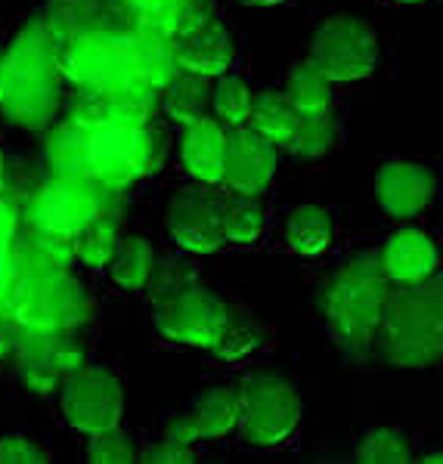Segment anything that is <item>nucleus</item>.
Here are the masks:
<instances>
[{
	"instance_id": "1",
	"label": "nucleus",
	"mask_w": 443,
	"mask_h": 464,
	"mask_svg": "<svg viewBox=\"0 0 443 464\" xmlns=\"http://www.w3.org/2000/svg\"><path fill=\"white\" fill-rule=\"evenodd\" d=\"M394 282L381 266V251H366L341 264L322 282L317 306L329 341L348 359L366 362L379 353V334L385 322Z\"/></svg>"
},
{
	"instance_id": "2",
	"label": "nucleus",
	"mask_w": 443,
	"mask_h": 464,
	"mask_svg": "<svg viewBox=\"0 0 443 464\" xmlns=\"http://www.w3.org/2000/svg\"><path fill=\"white\" fill-rule=\"evenodd\" d=\"M63 81L59 37L44 16L28 22L0 56V111L25 130H50Z\"/></svg>"
},
{
	"instance_id": "3",
	"label": "nucleus",
	"mask_w": 443,
	"mask_h": 464,
	"mask_svg": "<svg viewBox=\"0 0 443 464\" xmlns=\"http://www.w3.org/2000/svg\"><path fill=\"white\" fill-rule=\"evenodd\" d=\"M379 356L409 372L443 359V269L412 285H394L381 322Z\"/></svg>"
},
{
	"instance_id": "4",
	"label": "nucleus",
	"mask_w": 443,
	"mask_h": 464,
	"mask_svg": "<svg viewBox=\"0 0 443 464\" xmlns=\"http://www.w3.org/2000/svg\"><path fill=\"white\" fill-rule=\"evenodd\" d=\"M0 313L32 334L74 332L94 316V301L72 269H37L13 273L0 297Z\"/></svg>"
},
{
	"instance_id": "5",
	"label": "nucleus",
	"mask_w": 443,
	"mask_h": 464,
	"mask_svg": "<svg viewBox=\"0 0 443 464\" xmlns=\"http://www.w3.org/2000/svg\"><path fill=\"white\" fill-rule=\"evenodd\" d=\"M87 155L90 177L106 186L109 192H122L159 168L162 143L159 133L149 124L106 121L96 130H90Z\"/></svg>"
},
{
	"instance_id": "6",
	"label": "nucleus",
	"mask_w": 443,
	"mask_h": 464,
	"mask_svg": "<svg viewBox=\"0 0 443 464\" xmlns=\"http://www.w3.org/2000/svg\"><path fill=\"white\" fill-rule=\"evenodd\" d=\"M112 205L109 189L94 177H50L28 198L25 220L54 236L78 238Z\"/></svg>"
},
{
	"instance_id": "7",
	"label": "nucleus",
	"mask_w": 443,
	"mask_h": 464,
	"mask_svg": "<svg viewBox=\"0 0 443 464\" xmlns=\"http://www.w3.org/2000/svg\"><path fill=\"white\" fill-rule=\"evenodd\" d=\"M307 63L335 84H354L369 78L379 65V37L372 25L357 16H332L317 28Z\"/></svg>"
},
{
	"instance_id": "8",
	"label": "nucleus",
	"mask_w": 443,
	"mask_h": 464,
	"mask_svg": "<svg viewBox=\"0 0 443 464\" xmlns=\"http://www.w3.org/2000/svg\"><path fill=\"white\" fill-rule=\"evenodd\" d=\"M63 78L72 87H90L103 93L137 78L127 28H100L63 44Z\"/></svg>"
},
{
	"instance_id": "9",
	"label": "nucleus",
	"mask_w": 443,
	"mask_h": 464,
	"mask_svg": "<svg viewBox=\"0 0 443 464\" xmlns=\"http://www.w3.org/2000/svg\"><path fill=\"white\" fill-rule=\"evenodd\" d=\"M242 437L254 446H276L301 424V396L280 375H249L242 381Z\"/></svg>"
},
{
	"instance_id": "10",
	"label": "nucleus",
	"mask_w": 443,
	"mask_h": 464,
	"mask_svg": "<svg viewBox=\"0 0 443 464\" xmlns=\"http://www.w3.org/2000/svg\"><path fill=\"white\" fill-rule=\"evenodd\" d=\"M230 322V306L202 282L155 304V328L183 347L214 350Z\"/></svg>"
},
{
	"instance_id": "11",
	"label": "nucleus",
	"mask_w": 443,
	"mask_h": 464,
	"mask_svg": "<svg viewBox=\"0 0 443 464\" xmlns=\"http://www.w3.org/2000/svg\"><path fill=\"white\" fill-rule=\"evenodd\" d=\"M63 411L65 421L78 433L94 437L122 421L124 391L100 365H81L63 381Z\"/></svg>"
},
{
	"instance_id": "12",
	"label": "nucleus",
	"mask_w": 443,
	"mask_h": 464,
	"mask_svg": "<svg viewBox=\"0 0 443 464\" xmlns=\"http://www.w3.org/2000/svg\"><path fill=\"white\" fill-rule=\"evenodd\" d=\"M16 372L22 384L34 393H54L63 391V381L72 375L74 369L84 365V353L74 343L72 332L63 334H32L19 332L16 343Z\"/></svg>"
},
{
	"instance_id": "13",
	"label": "nucleus",
	"mask_w": 443,
	"mask_h": 464,
	"mask_svg": "<svg viewBox=\"0 0 443 464\" xmlns=\"http://www.w3.org/2000/svg\"><path fill=\"white\" fill-rule=\"evenodd\" d=\"M168 232L186 254H214L223 248L221 198L202 189L180 192L168 208Z\"/></svg>"
},
{
	"instance_id": "14",
	"label": "nucleus",
	"mask_w": 443,
	"mask_h": 464,
	"mask_svg": "<svg viewBox=\"0 0 443 464\" xmlns=\"http://www.w3.org/2000/svg\"><path fill=\"white\" fill-rule=\"evenodd\" d=\"M239 424H242V391L239 387H212L195 396L192 406L183 415H177L164 433L195 446L199 440L227 437Z\"/></svg>"
},
{
	"instance_id": "15",
	"label": "nucleus",
	"mask_w": 443,
	"mask_h": 464,
	"mask_svg": "<svg viewBox=\"0 0 443 464\" xmlns=\"http://www.w3.org/2000/svg\"><path fill=\"white\" fill-rule=\"evenodd\" d=\"M276 177V143L261 137L254 127H230L227 137V177L232 192L261 196Z\"/></svg>"
},
{
	"instance_id": "16",
	"label": "nucleus",
	"mask_w": 443,
	"mask_h": 464,
	"mask_svg": "<svg viewBox=\"0 0 443 464\" xmlns=\"http://www.w3.org/2000/svg\"><path fill=\"white\" fill-rule=\"evenodd\" d=\"M438 192L434 174L422 164L412 161H390L381 164L375 174V198L379 208L397 220H412L422 211H428Z\"/></svg>"
},
{
	"instance_id": "17",
	"label": "nucleus",
	"mask_w": 443,
	"mask_h": 464,
	"mask_svg": "<svg viewBox=\"0 0 443 464\" xmlns=\"http://www.w3.org/2000/svg\"><path fill=\"white\" fill-rule=\"evenodd\" d=\"M180 69L205 78H223L232 65V37L217 13L205 16L195 25L183 28L177 37Z\"/></svg>"
},
{
	"instance_id": "18",
	"label": "nucleus",
	"mask_w": 443,
	"mask_h": 464,
	"mask_svg": "<svg viewBox=\"0 0 443 464\" xmlns=\"http://www.w3.org/2000/svg\"><path fill=\"white\" fill-rule=\"evenodd\" d=\"M44 22L54 28L59 44H69L74 37L100 28H131L133 19L127 16L122 0H50Z\"/></svg>"
},
{
	"instance_id": "19",
	"label": "nucleus",
	"mask_w": 443,
	"mask_h": 464,
	"mask_svg": "<svg viewBox=\"0 0 443 464\" xmlns=\"http://www.w3.org/2000/svg\"><path fill=\"white\" fill-rule=\"evenodd\" d=\"M221 118L205 115L202 121L183 127L180 140V159L190 177L202 186H217L227 177V137L230 130L221 127Z\"/></svg>"
},
{
	"instance_id": "20",
	"label": "nucleus",
	"mask_w": 443,
	"mask_h": 464,
	"mask_svg": "<svg viewBox=\"0 0 443 464\" xmlns=\"http://www.w3.org/2000/svg\"><path fill=\"white\" fill-rule=\"evenodd\" d=\"M381 266L394 285H412L438 273L440 251L422 229H397L381 248Z\"/></svg>"
},
{
	"instance_id": "21",
	"label": "nucleus",
	"mask_w": 443,
	"mask_h": 464,
	"mask_svg": "<svg viewBox=\"0 0 443 464\" xmlns=\"http://www.w3.org/2000/svg\"><path fill=\"white\" fill-rule=\"evenodd\" d=\"M131 37V53H133V74L143 81H149L153 87L164 90L180 72V59H177V41L174 34L162 32L153 25H137L133 22L127 28Z\"/></svg>"
},
{
	"instance_id": "22",
	"label": "nucleus",
	"mask_w": 443,
	"mask_h": 464,
	"mask_svg": "<svg viewBox=\"0 0 443 464\" xmlns=\"http://www.w3.org/2000/svg\"><path fill=\"white\" fill-rule=\"evenodd\" d=\"M78 260V245L74 238L54 236L37 227H28L25 232H16L13 238V273H37V269H72Z\"/></svg>"
},
{
	"instance_id": "23",
	"label": "nucleus",
	"mask_w": 443,
	"mask_h": 464,
	"mask_svg": "<svg viewBox=\"0 0 443 464\" xmlns=\"http://www.w3.org/2000/svg\"><path fill=\"white\" fill-rule=\"evenodd\" d=\"M214 102L212 78L192 72H180L168 87L162 90L164 115L180 127H190L208 115V106Z\"/></svg>"
},
{
	"instance_id": "24",
	"label": "nucleus",
	"mask_w": 443,
	"mask_h": 464,
	"mask_svg": "<svg viewBox=\"0 0 443 464\" xmlns=\"http://www.w3.org/2000/svg\"><path fill=\"white\" fill-rule=\"evenodd\" d=\"M332 214L320 205L295 208L289 217V227H285L289 251H295L298 257H320V254H326L329 245H332Z\"/></svg>"
},
{
	"instance_id": "25",
	"label": "nucleus",
	"mask_w": 443,
	"mask_h": 464,
	"mask_svg": "<svg viewBox=\"0 0 443 464\" xmlns=\"http://www.w3.org/2000/svg\"><path fill=\"white\" fill-rule=\"evenodd\" d=\"M90 130L65 121L47 133L44 155L56 177H90V155H87Z\"/></svg>"
},
{
	"instance_id": "26",
	"label": "nucleus",
	"mask_w": 443,
	"mask_h": 464,
	"mask_svg": "<svg viewBox=\"0 0 443 464\" xmlns=\"http://www.w3.org/2000/svg\"><path fill=\"white\" fill-rule=\"evenodd\" d=\"M298 121H301V111L291 106V100L276 90H267V93H254V109L249 118V127L267 137L270 143L276 146H289V140L295 137Z\"/></svg>"
},
{
	"instance_id": "27",
	"label": "nucleus",
	"mask_w": 443,
	"mask_h": 464,
	"mask_svg": "<svg viewBox=\"0 0 443 464\" xmlns=\"http://www.w3.org/2000/svg\"><path fill=\"white\" fill-rule=\"evenodd\" d=\"M78 245V260L94 269H103L115 260L118 248H122V217L115 214V208H106L96 217L90 227L74 238Z\"/></svg>"
},
{
	"instance_id": "28",
	"label": "nucleus",
	"mask_w": 443,
	"mask_h": 464,
	"mask_svg": "<svg viewBox=\"0 0 443 464\" xmlns=\"http://www.w3.org/2000/svg\"><path fill=\"white\" fill-rule=\"evenodd\" d=\"M159 96L162 90L153 87L143 78H131L124 84H118L115 90H109V118L122 124H149L159 109Z\"/></svg>"
},
{
	"instance_id": "29",
	"label": "nucleus",
	"mask_w": 443,
	"mask_h": 464,
	"mask_svg": "<svg viewBox=\"0 0 443 464\" xmlns=\"http://www.w3.org/2000/svg\"><path fill=\"white\" fill-rule=\"evenodd\" d=\"M155 264H159V257H155L153 242H146V238H140V236H131V238H122V248H118L109 269H112L115 285H122L127 291H143L149 285V279H153Z\"/></svg>"
},
{
	"instance_id": "30",
	"label": "nucleus",
	"mask_w": 443,
	"mask_h": 464,
	"mask_svg": "<svg viewBox=\"0 0 443 464\" xmlns=\"http://www.w3.org/2000/svg\"><path fill=\"white\" fill-rule=\"evenodd\" d=\"M332 78H326L313 63H298L295 69L289 72V81H285V96L291 100L301 115H310V111H329L332 109Z\"/></svg>"
},
{
	"instance_id": "31",
	"label": "nucleus",
	"mask_w": 443,
	"mask_h": 464,
	"mask_svg": "<svg viewBox=\"0 0 443 464\" xmlns=\"http://www.w3.org/2000/svg\"><path fill=\"white\" fill-rule=\"evenodd\" d=\"M335 137H338V124L332 118V109L310 111V115H301V121H298L295 137L289 140V152L301 161H317L322 155L332 152Z\"/></svg>"
},
{
	"instance_id": "32",
	"label": "nucleus",
	"mask_w": 443,
	"mask_h": 464,
	"mask_svg": "<svg viewBox=\"0 0 443 464\" xmlns=\"http://www.w3.org/2000/svg\"><path fill=\"white\" fill-rule=\"evenodd\" d=\"M221 217L227 242L251 245L264 232V208L258 205V198L245 196V192H232V196L221 198Z\"/></svg>"
},
{
	"instance_id": "33",
	"label": "nucleus",
	"mask_w": 443,
	"mask_h": 464,
	"mask_svg": "<svg viewBox=\"0 0 443 464\" xmlns=\"http://www.w3.org/2000/svg\"><path fill=\"white\" fill-rule=\"evenodd\" d=\"M261 343H264V325H261V319H254L245 310H230V322L223 328L221 341H217L214 353L223 362H239V359L251 356Z\"/></svg>"
},
{
	"instance_id": "34",
	"label": "nucleus",
	"mask_w": 443,
	"mask_h": 464,
	"mask_svg": "<svg viewBox=\"0 0 443 464\" xmlns=\"http://www.w3.org/2000/svg\"><path fill=\"white\" fill-rule=\"evenodd\" d=\"M354 459L363 464H407L412 461V449L397 428H375L357 443Z\"/></svg>"
},
{
	"instance_id": "35",
	"label": "nucleus",
	"mask_w": 443,
	"mask_h": 464,
	"mask_svg": "<svg viewBox=\"0 0 443 464\" xmlns=\"http://www.w3.org/2000/svg\"><path fill=\"white\" fill-rule=\"evenodd\" d=\"M122 6L137 25H153L168 34H177L186 22L192 0H122Z\"/></svg>"
},
{
	"instance_id": "36",
	"label": "nucleus",
	"mask_w": 443,
	"mask_h": 464,
	"mask_svg": "<svg viewBox=\"0 0 443 464\" xmlns=\"http://www.w3.org/2000/svg\"><path fill=\"white\" fill-rule=\"evenodd\" d=\"M212 106H214V115L221 118L223 124H230V127L249 124L251 109H254V93L242 78H236V74H223L214 87Z\"/></svg>"
},
{
	"instance_id": "37",
	"label": "nucleus",
	"mask_w": 443,
	"mask_h": 464,
	"mask_svg": "<svg viewBox=\"0 0 443 464\" xmlns=\"http://www.w3.org/2000/svg\"><path fill=\"white\" fill-rule=\"evenodd\" d=\"M199 282V266L192 264V260H183V257H168V260H159L155 264V273L153 279H149V297H153V304H162L164 297L177 295V291L190 288Z\"/></svg>"
},
{
	"instance_id": "38",
	"label": "nucleus",
	"mask_w": 443,
	"mask_h": 464,
	"mask_svg": "<svg viewBox=\"0 0 443 464\" xmlns=\"http://www.w3.org/2000/svg\"><path fill=\"white\" fill-rule=\"evenodd\" d=\"M87 461H94V464H133V461H140V452H137V446H133L131 433L115 424V428L100 430V433L90 437Z\"/></svg>"
},
{
	"instance_id": "39",
	"label": "nucleus",
	"mask_w": 443,
	"mask_h": 464,
	"mask_svg": "<svg viewBox=\"0 0 443 464\" xmlns=\"http://www.w3.org/2000/svg\"><path fill=\"white\" fill-rule=\"evenodd\" d=\"M65 121L84 127V130H96V127H103L109 118V100L103 90H90V87H78V93H74V100L69 102V118Z\"/></svg>"
},
{
	"instance_id": "40",
	"label": "nucleus",
	"mask_w": 443,
	"mask_h": 464,
	"mask_svg": "<svg viewBox=\"0 0 443 464\" xmlns=\"http://www.w3.org/2000/svg\"><path fill=\"white\" fill-rule=\"evenodd\" d=\"M19 232V214L6 198H0V297L10 282V264H13V238Z\"/></svg>"
},
{
	"instance_id": "41",
	"label": "nucleus",
	"mask_w": 443,
	"mask_h": 464,
	"mask_svg": "<svg viewBox=\"0 0 443 464\" xmlns=\"http://www.w3.org/2000/svg\"><path fill=\"white\" fill-rule=\"evenodd\" d=\"M50 461V452L34 440L22 433H6L0 437V464H41Z\"/></svg>"
},
{
	"instance_id": "42",
	"label": "nucleus",
	"mask_w": 443,
	"mask_h": 464,
	"mask_svg": "<svg viewBox=\"0 0 443 464\" xmlns=\"http://www.w3.org/2000/svg\"><path fill=\"white\" fill-rule=\"evenodd\" d=\"M195 459H199V455H195L192 443L174 440V437H168V433L140 455V461H149V464H190Z\"/></svg>"
},
{
	"instance_id": "43",
	"label": "nucleus",
	"mask_w": 443,
	"mask_h": 464,
	"mask_svg": "<svg viewBox=\"0 0 443 464\" xmlns=\"http://www.w3.org/2000/svg\"><path fill=\"white\" fill-rule=\"evenodd\" d=\"M16 343H19V328L0 313V359L16 353Z\"/></svg>"
},
{
	"instance_id": "44",
	"label": "nucleus",
	"mask_w": 443,
	"mask_h": 464,
	"mask_svg": "<svg viewBox=\"0 0 443 464\" xmlns=\"http://www.w3.org/2000/svg\"><path fill=\"white\" fill-rule=\"evenodd\" d=\"M245 6H280L285 0H242Z\"/></svg>"
},
{
	"instance_id": "45",
	"label": "nucleus",
	"mask_w": 443,
	"mask_h": 464,
	"mask_svg": "<svg viewBox=\"0 0 443 464\" xmlns=\"http://www.w3.org/2000/svg\"><path fill=\"white\" fill-rule=\"evenodd\" d=\"M422 461L425 464H443V449H438V452H428Z\"/></svg>"
},
{
	"instance_id": "46",
	"label": "nucleus",
	"mask_w": 443,
	"mask_h": 464,
	"mask_svg": "<svg viewBox=\"0 0 443 464\" xmlns=\"http://www.w3.org/2000/svg\"><path fill=\"white\" fill-rule=\"evenodd\" d=\"M0 192H4V159H0Z\"/></svg>"
},
{
	"instance_id": "47",
	"label": "nucleus",
	"mask_w": 443,
	"mask_h": 464,
	"mask_svg": "<svg viewBox=\"0 0 443 464\" xmlns=\"http://www.w3.org/2000/svg\"><path fill=\"white\" fill-rule=\"evenodd\" d=\"M394 4H422V0H394Z\"/></svg>"
},
{
	"instance_id": "48",
	"label": "nucleus",
	"mask_w": 443,
	"mask_h": 464,
	"mask_svg": "<svg viewBox=\"0 0 443 464\" xmlns=\"http://www.w3.org/2000/svg\"><path fill=\"white\" fill-rule=\"evenodd\" d=\"M0 56H4V53H0Z\"/></svg>"
}]
</instances>
